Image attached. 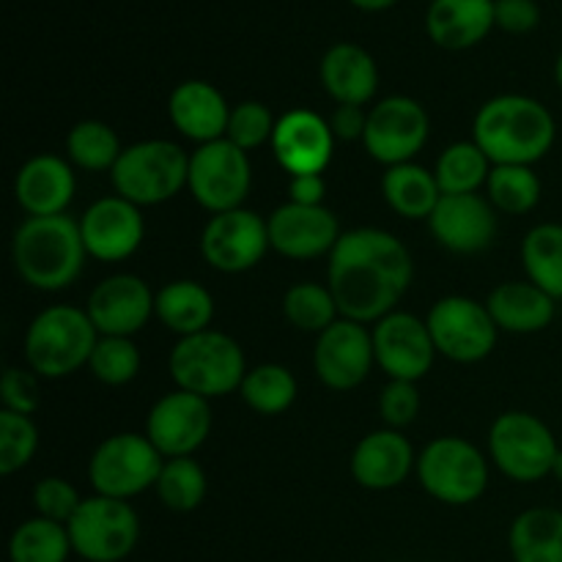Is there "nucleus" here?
<instances>
[{
    "label": "nucleus",
    "instance_id": "36",
    "mask_svg": "<svg viewBox=\"0 0 562 562\" xmlns=\"http://www.w3.org/2000/svg\"><path fill=\"white\" fill-rule=\"evenodd\" d=\"M239 393L252 412L274 417L283 415L296 401V379L285 366L263 362V366H256L247 371Z\"/></svg>",
    "mask_w": 562,
    "mask_h": 562
},
{
    "label": "nucleus",
    "instance_id": "17",
    "mask_svg": "<svg viewBox=\"0 0 562 562\" xmlns=\"http://www.w3.org/2000/svg\"><path fill=\"white\" fill-rule=\"evenodd\" d=\"M77 223H80L82 245H86L88 256L102 263L126 261L130 256H135L137 247L143 245V236H146L140 206L121 195L93 201Z\"/></svg>",
    "mask_w": 562,
    "mask_h": 562
},
{
    "label": "nucleus",
    "instance_id": "21",
    "mask_svg": "<svg viewBox=\"0 0 562 562\" xmlns=\"http://www.w3.org/2000/svg\"><path fill=\"white\" fill-rule=\"evenodd\" d=\"M157 294L137 274H110L88 296V316L99 335L132 338L154 316Z\"/></svg>",
    "mask_w": 562,
    "mask_h": 562
},
{
    "label": "nucleus",
    "instance_id": "34",
    "mask_svg": "<svg viewBox=\"0 0 562 562\" xmlns=\"http://www.w3.org/2000/svg\"><path fill=\"white\" fill-rule=\"evenodd\" d=\"M71 552L75 549L66 525L44 516L22 521L9 541V562H66Z\"/></svg>",
    "mask_w": 562,
    "mask_h": 562
},
{
    "label": "nucleus",
    "instance_id": "40",
    "mask_svg": "<svg viewBox=\"0 0 562 562\" xmlns=\"http://www.w3.org/2000/svg\"><path fill=\"white\" fill-rule=\"evenodd\" d=\"M88 368L102 384L121 387V384H130L140 373V349L132 338L99 335Z\"/></svg>",
    "mask_w": 562,
    "mask_h": 562
},
{
    "label": "nucleus",
    "instance_id": "24",
    "mask_svg": "<svg viewBox=\"0 0 562 562\" xmlns=\"http://www.w3.org/2000/svg\"><path fill=\"white\" fill-rule=\"evenodd\" d=\"M415 467L412 442L395 428L371 431L357 442L351 453V475L362 488L390 492L409 477Z\"/></svg>",
    "mask_w": 562,
    "mask_h": 562
},
{
    "label": "nucleus",
    "instance_id": "2",
    "mask_svg": "<svg viewBox=\"0 0 562 562\" xmlns=\"http://www.w3.org/2000/svg\"><path fill=\"white\" fill-rule=\"evenodd\" d=\"M558 126L552 113L538 99L521 93L494 97L477 110L472 121V140L492 159V165H532L554 146Z\"/></svg>",
    "mask_w": 562,
    "mask_h": 562
},
{
    "label": "nucleus",
    "instance_id": "39",
    "mask_svg": "<svg viewBox=\"0 0 562 562\" xmlns=\"http://www.w3.org/2000/svg\"><path fill=\"white\" fill-rule=\"evenodd\" d=\"M283 313L300 333H316L333 327L340 318L338 302H335L329 285L322 283H296L285 291Z\"/></svg>",
    "mask_w": 562,
    "mask_h": 562
},
{
    "label": "nucleus",
    "instance_id": "7",
    "mask_svg": "<svg viewBox=\"0 0 562 562\" xmlns=\"http://www.w3.org/2000/svg\"><path fill=\"white\" fill-rule=\"evenodd\" d=\"M560 445L541 417L530 412H505L488 431V456L514 483H538L552 475Z\"/></svg>",
    "mask_w": 562,
    "mask_h": 562
},
{
    "label": "nucleus",
    "instance_id": "51",
    "mask_svg": "<svg viewBox=\"0 0 562 562\" xmlns=\"http://www.w3.org/2000/svg\"><path fill=\"white\" fill-rule=\"evenodd\" d=\"M554 80H558V86L562 88V53H560L558 64H554Z\"/></svg>",
    "mask_w": 562,
    "mask_h": 562
},
{
    "label": "nucleus",
    "instance_id": "12",
    "mask_svg": "<svg viewBox=\"0 0 562 562\" xmlns=\"http://www.w3.org/2000/svg\"><path fill=\"white\" fill-rule=\"evenodd\" d=\"M437 355L453 362H481L497 346L499 327L483 302L472 296H442L426 318Z\"/></svg>",
    "mask_w": 562,
    "mask_h": 562
},
{
    "label": "nucleus",
    "instance_id": "5",
    "mask_svg": "<svg viewBox=\"0 0 562 562\" xmlns=\"http://www.w3.org/2000/svg\"><path fill=\"white\" fill-rule=\"evenodd\" d=\"M168 368L176 387L206 401L236 393L247 376L241 346L217 329H203L190 338H179L170 351Z\"/></svg>",
    "mask_w": 562,
    "mask_h": 562
},
{
    "label": "nucleus",
    "instance_id": "45",
    "mask_svg": "<svg viewBox=\"0 0 562 562\" xmlns=\"http://www.w3.org/2000/svg\"><path fill=\"white\" fill-rule=\"evenodd\" d=\"M379 412H382V420L387 423V428L401 431V428L412 426L415 417L420 415V393H417V384L390 379L387 387L382 390V398H379Z\"/></svg>",
    "mask_w": 562,
    "mask_h": 562
},
{
    "label": "nucleus",
    "instance_id": "44",
    "mask_svg": "<svg viewBox=\"0 0 562 562\" xmlns=\"http://www.w3.org/2000/svg\"><path fill=\"white\" fill-rule=\"evenodd\" d=\"M0 401L3 409L16 412V415H27L38 412L42 406V387H38V376L27 368H5L3 379H0Z\"/></svg>",
    "mask_w": 562,
    "mask_h": 562
},
{
    "label": "nucleus",
    "instance_id": "30",
    "mask_svg": "<svg viewBox=\"0 0 562 562\" xmlns=\"http://www.w3.org/2000/svg\"><path fill=\"white\" fill-rule=\"evenodd\" d=\"M382 195L395 214L406 220H428L437 209L442 190L437 184L434 170L423 165L404 162L387 168L382 179Z\"/></svg>",
    "mask_w": 562,
    "mask_h": 562
},
{
    "label": "nucleus",
    "instance_id": "6",
    "mask_svg": "<svg viewBox=\"0 0 562 562\" xmlns=\"http://www.w3.org/2000/svg\"><path fill=\"white\" fill-rule=\"evenodd\" d=\"M110 179L115 195L135 206H159L187 187L190 157L173 140H140L121 151Z\"/></svg>",
    "mask_w": 562,
    "mask_h": 562
},
{
    "label": "nucleus",
    "instance_id": "15",
    "mask_svg": "<svg viewBox=\"0 0 562 562\" xmlns=\"http://www.w3.org/2000/svg\"><path fill=\"white\" fill-rule=\"evenodd\" d=\"M373 355L390 379L417 384L434 368L437 346L423 318L393 311L373 324Z\"/></svg>",
    "mask_w": 562,
    "mask_h": 562
},
{
    "label": "nucleus",
    "instance_id": "22",
    "mask_svg": "<svg viewBox=\"0 0 562 562\" xmlns=\"http://www.w3.org/2000/svg\"><path fill=\"white\" fill-rule=\"evenodd\" d=\"M272 151L285 173H324L335 151L333 126L313 110H289L274 126Z\"/></svg>",
    "mask_w": 562,
    "mask_h": 562
},
{
    "label": "nucleus",
    "instance_id": "13",
    "mask_svg": "<svg viewBox=\"0 0 562 562\" xmlns=\"http://www.w3.org/2000/svg\"><path fill=\"white\" fill-rule=\"evenodd\" d=\"M428 132L431 121L417 99L387 97L368 110L362 146L376 162L393 168V165L412 162V157L426 146Z\"/></svg>",
    "mask_w": 562,
    "mask_h": 562
},
{
    "label": "nucleus",
    "instance_id": "31",
    "mask_svg": "<svg viewBox=\"0 0 562 562\" xmlns=\"http://www.w3.org/2000/svg\"><path fill=\"white\" fill-rule=\"evenodd\" d=\"M514 562H562V510L530 508L510 525Z\"/></svg>",
    "mask_w": 562,
    "mask_h": 562
},
{
    "label": "nucleus",
    "instance_id": "1",
    "mask_svg": "<svg viewBox=\"0 0 562 562\" xmlns=\"http://www.w3.org/2000/svg\"><path fill=\"white\" fill-rule=\"evenodd\" d=\"M415 278V263L398 236L382 228L346 231L329 252L327 283L344 318L376 324L390 316Z\"/></svg>",
    "mask_w": 562,
    "mask_h": 562
},
{
    "label": "nucleus",
    "instance_id": "4",
    "mask_svg": "<svg viewBox=\"0 0 562 562\" xmlns=\"http://www.w3.org/2000/svg\"><path fill=\"white\" fill-rule=\"evenodd\" d=\"M99 333L88 311L53 305L38 313L25 333L27 368L38 379H64L91 362Z\"/></svg>",
    "mask_w": 562,
    "mask_h": 562
},
{
    "label": "nucleus",
    "instance_id": "32",
    "mask_svg": "<svg viewBox=\"0 0 562 562\" xmlns=\"http://www.w3.org/2000/svg\"><path fill=\"white\" fill-rule=\"evenodd\" d=\"M492 159L481 151L475 140H459L450 143L437 159V184L442 195H470L486 187L488 176H492Z\"/></svg>",
    "mask_w": 562,
    "mask_h": 562
},
{
    "label": "nucleus",
    "instance_id": "19",
    "mask_svg": "<svg viewBox=\"0 0 562 562\" xmlns=\"http://www.w3.org/2000/svg\"><path fill=\"white\" fill-rule=\"evenodd\" d=\"M269 245L291 261H311L329 256L344 236L338 217L327 206L283 203L267 217Z\"/></svg>",
    "mask_w": 562,
    "mask_h": 562
},
{
    "label": "nucleus",
    "instance_id": "41",
    "mask_svg": "<svg viewBox=\"0 0 562 562\" xmlns=\"http://www.w3.org/2000/svg\"><path fill=\"white\" fill-rule=\"evenodd\" d=\"M38 450V428L27 415L0 412V472L14 475L31 464Z\"/></svg>",
    "mask_w": 562,
    "mask_h": 562
},
{
    "label": "nucleus",
    "instance_id": "18",
    "mask_svg": "<svg viewBox=\"0 0 562 562\" xmlns=\"http://www.w3.org/2000/svg\"><path fill=\"white\" fill-rule=\"evenodd\" d=\"M209 431H212L209 401L184 390L162 395L146 417V437L165 459L192 456L206 442Z\"/></svg>",
    "mask_w": 562,
    "mask_h": 562
},
{
    "label": "nucleus",
    "instance_id": "26",
    "mask_svg": "<svg viewBox=\"0 0 562 562\" xmlns=\"http://www.w3.org/2000/svg\"><path fill=\"white\" fill-rule=\"evenodd\" d=\"M322 86L338 104L366 108L379 88V69L373 55L366 47L340 42L329 47L322 58Z\"/></svg>",
    "mask_w": 562,
    "mask_h": 562
},
{
    "label": "nucleus",
    "instance_id": "50",
    "mask_svg": "<svg viewBox=\"0 0 562 562\" xmlns=\"http://www.w3.org/2000/svg\"><path fill=\"white\" fill-rule=\"evenodd\" d=\"M552 475H554V477H558V481L562 483V448H560L558 459H554V467H552Z\"/></svg>",
    "mask_w": 562,
    "mask_h": 562
},
{
    "label": "nucleus",
    "instance_id": "11",
    "mask_svg": "<svg viewBox=\"0 0 562 562\" xmlns=\"http://www.w3.org/2000/svg\"><path fill=\"white\" fill-rule=\"evenodd\" d=\"M250 184L252 168L247 151L234 146L228 137L203 143L195 154H190L187 190L206 212L223 214L231 209H241L245 198L250 195Z\"/></svg>",
    "mask_w": 562,
    "mask_h": 562
},
{
    "label": "nucleus",
    "instance_id": "28",
    "mask_svg": "<svg viewBox=\"0 0 562 562\" xmlns=\"http://www.w3.org/2000/svg\"><path fill=\"white\" fill-rule=\"evenodd\" d=\"M486 307L503 333L532 335L554 322L558 300L530 280H510L488 294Z\"/></svg>",
    "mask_w": 562,
    "mask_h": 562
},
{
    "label": "nucleus",
    "instance_id": "43",
    "mask_svg": "<svg viewBox=\"0 0 562 562\" xmlns=\"http://www.w3.org/2000/svg\"><path fill=\"white\" fill-rule=\"evenodd\" d=\"M82 497L77 494V488L71 486L64 477H44L33 486V508L36 516H44L49 521H58V525H69L71 516L80 508Z\"/></svg>",
    "mask_w": 562,
    "mask_h": 562
},
{
    "label": "nucleus",
    "instance_id": "25",
    "mask_svg": "<svg viewBox=\"0 0 562 562\" xmlns=\"http://www.w3.org/2000/svg\"><path fill=\"white\" fill-rule=\"evenodd\" d=\"M168 115L181 135L203 146V143L223 140L228 132L231 108L212 82L187 80L170 93Z\"/></svg>",
    "mask_w": 562,
    "mask_h": 562
},
{
    "label": "nucleus",
    "instance_id": "16",
    "mask_svg": "<svg viewBox=\"0 0 562 562\" xmlns=\"http://www.w3.org/2000/svg\"><path fill=\"white\" fill-rule=\"evenodd\" d=\"M376 355H373V333L360 322L340 316L329 329H324L313 349V368L322 384L329 390L360 387L371 373Z\"/></svg>",
    "mask_w": 562,
    "mask_h": 562
},
{
    "label": "nucleus",
    "instance_id": "10",
    "mask_svg": "<svg viewBox=\"0 0 562 562\" xmlns=\"http://www.w3.org/2000/svg\"><path fill=\"white\" fill-rule=\"evenodd\" d=\"M66 530L77 558L86 562H121L135 552L140 519L126 499L93 494L82 499Z\"/></svg>",
    "mask_w": 562,
    "mask_h": 562
},
{
    "label": "nucleus",
    "instance_id": "42",
    "mask_svg": "<svg viewBox=\"0 0 562 562\" xmlns=\"http://www.w3.org/2000/svg\"><path fill=\"white\" fill-rule=\"evenodd\" d=\"M274 126H278V121L272 119L267 104L250 99V102H239L236 108H231L225 137L241 151H252V148H261L263 143H272Z\"/></svg>",
    "mask_w": 562,
    "mask_h": 562
},
{
    "label": "nucleus",
    "instance_id": "29",
    "mask_svg": "<svg viewBox=\"0 0 562 562\" xmlns=\"http://www.w3.org/2000/svg\"><path fill=\"white\" fill-rule=\"evenodd\" d=\"M154 313L179 338L209 329L214 318V300L195 280H173L157 291Z\"/></svg>",
    "mask_w": 562,
    "mask_h": 562
},
{
    "label": "nucleus",
    "instance_id": "37",
    "mask_svg": "<svg viewBox=\"0 0 562 562\" xmlns=\"http://www.w3.org/2000/svg\"><path fill=\"white\" fill-rule=\"evenodd\" d=\"M486 192L497 212L519 217V214L532 212L541 201V179L527 165H494Z\"/></svg>",
    "mask_w": 562,
    "mask_h": 562
},
{
    "label": "nucleus",
    "instance_id": "3",
    "mask_svg": "<svg viewBox=\"0 0 562 562\" xmlns=\"http://www.w3.org/2000/svg\"><path fill=\"white\" fill-rule=\"evenodd\" d=\"M14 269L36 291H64L80 278L88 250L82 245L80 223L66 214L27 217L11 241Z\"/></svg>",
    "mask_w": 562,
    "mask_h": 562
},
{
    "label": "nucleus",
    "instance_id": "35",
    "mask_svg": "<svg viewBox=\"0 0 562 562\" xmlns=\"http://www.w3.org/2000/svg\"><path fill=\"white\" fill-rule=\"evenodd\" d=\"M121 140L115 135V130L104 121H80V124L71 126L69 137H66V154H69V162L77 168L88 170V173H104V170H113L115 162L121 157Z\"/></svg>",
    "mask_w": 562,
    "mask_h": 562
},
{
    "label": "nucleus",
    "instance_id": "49",
    "mask_svg": "<svg viewBox=\"0 0 562 562\" xmlns=\"http://www.w3.org/2000/svg\"><path fill=\"white\" fill-rule=\"evenodd\" d=\"M349 3L357 5L360 11H384L398 3V0H349Z\"/></svg>",
    "mask_w": 562,
    "mask_h": 562
},
{
    "label": "nucleus",
    "instance_id": "48",
    "mask_svg": "<svg viewBox=\"0 0 562 562\" xmlns=\"http://www.w3.org/2000/svg\"><path fill=\"white\" fill-rule=\"evenodd\" d=\"M324 195H327V181H324L322 173L291 176L289 181L291 203H300V206H324Z\"/></svg>",
    "mask_w": 562,
    "mask_h": 562
},
{
    "label": "nucleus",
    "instance_id": "8",
    "mask_svg": "<svg viewBox=\"0 0 562 562\" xmlns=\"http://www.w3.org/2000/svg\"><path fill=\"white\" fill-rule=\"evenodd\" d=\"M165 456L146 434H115L108 437L88 461V481L102 497L126 499L157 486Z\"/></svg>",
    "mask_w": 562,
    "mask_h": 562
},
{
    "label": "nucleus",
    "instance_id": "38",
    "mask_svg": "<svg viewBox=\"0 0 562 562\" xmlns=\"http://www.w3.org/2000/svg\"><path fill=\"white\" fill-rule=\"evenodd\" d=\"M157 497L176 514H190L206 497V472L192 456L165 459L162 472L157 477Z\"/></svg>",
    "mask_w": 562,
    "mask_h": 562
},
{
    "label": "nucleus",
    "instance_id": "20",
    "mask_svg": "<svg viewBox=\"0 0 562 562\" xmlns=\"http://www.w3.org/2000/svg\"><path fill=\"white\" fill-rule=\"evenodd\" d=\"M431 236L450 252L475 256L492 247L497 236V209L481 192L442 195L428 217Z\"/></svg>",
    "mask_w": 562,
    "mask_h": 562
},
{
    "label": "nucleus",
    "instance_id": "46",
    "mask_svg": "<svg viewBox=\"0 0 562 562\" xmlns=\"http://www.w3.org/2000/svg\"><path fill=\"white\" fill-rule=\"evenodd\" d=\"M494 22L505 33L521 36V33H530L538 27L541 5L536 0H494Z\"/></svg>",
    "mask_w": 562,
    "mask_h": 562
},
{
    "label": "nucleus",
    "instance_id": "23",
    "mask_svg": "<svg viewBox=\"0 0 562 562\" xmlns=\"http://www.w3.org/2000/svg\"><path fill=\"white\" fill-rule=\"evenodd\" d=\"M75 190V170L64 157H55V154L31 157L14 179V198L27 217L66 214Z\"/></svg>",
    "mask_w": 562,
    "mask_h": 562
},
{
    "label": "nucleus",
    "instance_id": "27",
    "mask_svg": "<svg viewBox=\"0 0 562 562\" xmlns=\"http://www.w3.org/2000/svg\"><path fill=\"white\" fill-rule=\"evenodd\" d=\"M494 0H431L426 31L442 49H470L492 33Z\"/></svg>",
    "mask_w": 562,
    "mask_h": 562
},
{
    "label": "nucleus",
    "instance_id": "9",
    "mask_svg": "<svg viewBox=\"0 0 562 562\" xmlns=\"http://www.w3.org/2000/svg\"><path fill=\"white\" fill-rule=\"evenodd\" d=\"M417 477L445 505H472L488 486V461L461 437H439L417 456Z\"/></svg>",
    "mask_w": 562,
    "mask_h": 562
},
{
    "label": "nucleus",
    "instance_id": "33",
    "mask_svg": "<svg viewBox=\"0 0 562 562\" xmlns=\"http://www.w3.org/2000/svg\"><path fill=\"white\" fill-rule=\"evenodd\" d=\"M521 263L530 283L562 300V225H536L521 241Z\"/></svg>",
    "mask_w": 562,
    "mask_h": 562
},
{
    "label": "nucleus",
    "instance_id": "47",
    "mask_svg": "<svg viewBox=\"0 0 562 562\" xmlns=\"http://www.w3.org/2000/svg\"><path fill=\"white\" fill-rule=\"evenodd\" d=\"M329 126H333V135L338 140H362L368 126V113L357 104H338L329 119Z\"/></svg>",
    "mask_w": 562,
    "mask_h": 562
},
{
    "label": "nucleus",
    "instance_id": "14",
    "mask_svg": "<svg viewBox=\"0 0 562 562\" xmlns=\"http://www.w3.org/2000/svg\"><path fill=\"white\" fill-rule=\"evenodd\" d=\"M267 220L252 209H231L212 214L201 234V252L217 272L239 274L258 267L269 250Z\"/></svg>",
    "mask_w": 562,
    "mask_h": 562
}]
</instances>
